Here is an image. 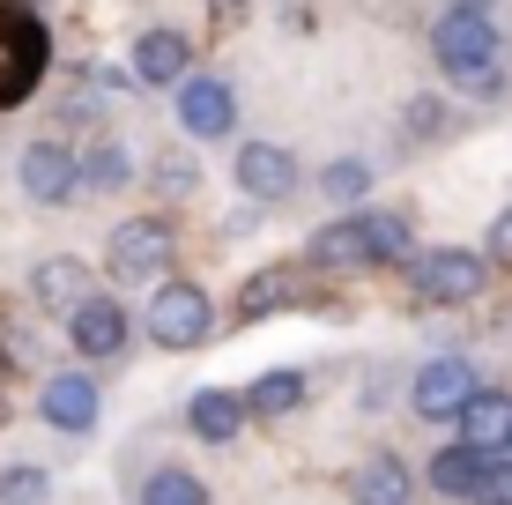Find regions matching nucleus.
Returning a JSON list of instances; mask_svg holds the SVG:
<instances>
[{
	"label": "nucleus",
	"mask_w": 512,
	"mask_h": 505,
	"mask_svg": "<svg viewBox=\"0 0 512 505\" xmlns=\"http://www.w3.org/2000/svg\"><path fill=\"white\" fill-rule=\"evenodd\" d=\"M401 119H409V134H438V127H446V104H438V97H416Z\"/></svg>",
	"instance_id": "26"
},
{
	"label": "nucleus",
	"mask_w": 512,
	"mask_h": 505,
	"mask_svg": "<svg viewBox=\"0 0 512 505\" xmlns=\"http://www.w3.org/2000/svg\"><path fill=\"white\" fill-rule=\"evenodd\" d=\"M38 416H45L52 431H90V424H97V379L52 372L45 387H38Z\"/></svg>",
	"instance_id": "11"
},
{
	"label": "nucleus",
	"mask_w": 512,
	"mask_h": 505,
	"mask_svg": "<svg viewBox=\"0 0 512 505\" xmlns=\"http://www.w3.org/2000/svg\"><path fill=\"white\" fill-rule=\"evenodd\" d=\"M30 298H38L45 312H75L82 298H90V268H82L75 253H52V260H38V275H30Z\"/></svg>",
	"instance_id": "15"
},
{
	"label": "nucleus",
	"mask_w": 512,
	"mask_h": 505,
	"mask_svg": "<svg viewBox=\"0 0 512 505\" xmlns=\"http://www.w3.org/2000/svg\"><path fill=\"white\" fill-rule=\"evenodd\" d=\"M149 335L164 342V350H201V342L216 335V305H208V290L201 283H156Z\"/></svg>",
	"instance_id": "4"
},
{
	"label": "nucleus",
	"mask_w": 512,
	"mask_h": 505,
	"mask_svg": "<svg viewBox=\"0 0 512 505\" xmlns=\"http://www.w3.org/2000/svg\"><path fill=\"white\" fill-rule=\"evenodd\" d=\"M349 505H409V468L394 454H372L349 476Z\"/></svg>",
	"instance_id": "17"
},
{
	"label": "nucleus",
	"mask_w": 512,
	"mask_h": 505,
	"mask_svg": "<svg viewBox=\"0 0 512 505\" xmlns=\"http://www.w3.org/2000/svg\"><path fill=\"white\" fill-rule=\"evenodd\" d=\"M453 424H461V446H475V454H505V446H512V394L475 387Z\"/></svg>",
	"instance_id": "13"
},
{
	"label": "nucleus",
	"mask_w": 512,
	"mask_h": 505,
	"mask_svg": "<svg viewBox=\"0 0 512 505\" xmlns=\"http://www.w3.org/2000/svg\"><path fill=\"white\" fill-rule=\"evenodd\" d=\"M468 505H512V454H483L468 483Z\"/></svg>",
	"instance_id": "23"
},
{
	"label": "nucleus",
	"mask_w": 512,
	"mask_h": 505,
	"mask_svg": "<svg viewBox=\"0 0 512 505\" xmlns=\"http://www.w3.org/2000/svg\"><path fill=\"white\" fill-rule=\"evenodd\" d=\"M461 90H468V97H498V90H505L498 60H490V67H475V75H461Z\"/></svg>",
	"instance_id": "27"
},
{
	"label": "nucleus",
	"mask_w": 512,
	"mask_h": 505,
	"mask_svg": "<svg viewBox=\"0 0 512 505\" xmlns=\"http://www.w3.org/2000/svg\"><path fill=\"white\" fill-rule=\"evenodd\" d=\"M409 253V216L401 208H349L312 238V268H379V260Z\"/></svg>",
	"instance_id": "1"
},
{
	"label": "nucleus",
	"mask_w": 512,
	"mask_h": 505,
	"mask_svg": "<svg viewBox=\"0 0 512 505\" xmlns=\"http://www.w3.org/2000/svg\"><path fill=\"white\" fill-rule=\"evenodd\" d=\"M179 119H186V134H201V142H223V134H231V119H238L231 82L186 75V82H179Z\"/></svg>",
	"instance_id": "9"
},
{
	"label": "nucleus",
	"mask_w": 512,
	"mask_h": 505,
	"mask_svg": "<svg viewBox=\"0 0 512 505\" xmlns=\"http://www.w3.org/2000/svg\"><path fill=\"white\" fill-rule=\"evenodd\" d=\"M15 179H23V194L38 208H60L82 186V164H75V149H67V142H30L23 164H15Z\"/></svg>",
	"instance_id": "7"
},
{
	"label": "nucleus",
	"mask_w": 512,
	"mask_h": 505,
	"mask_svg": "<svg viewBox=\"0 0 512 505\" xmlns=\"http://www.w3.org/2000/svg\"><path fill=\"white\" fill-rule=\"evenodd\" d=\"M431 52H438V67L461 82V75L498 60V30H490V15H475V8H446L438 30H431Z\"/></svg>",
	"instance_id": "6"
},
{
	"label": "nucleus",
	"mask_w": 512,
	"mask_h": 505,
	"mask_svg": "<svg viewBox=\"0 0 512 505\" xmlns=\"http://www.w3.org/2000/svg\"><path fill=\"white\" fill-rule=\"evenodd\" d=\"M505 454H512V446H505Z\"/></svg>",
	"instance_id": "32"
},
{
	"label": "nucleus",
	"mask_w": 512,
	"mask_h": 505,
	"mask_svg": "<svg viewBox=\"0 0 512 505\" xmlns=\"http://www.w3.org/2000/svg\"><path fill=\"white\" fill-rule=\"evenodd\" d=\"M127 305L119 298H82L75 312H67V342H75L82 357H119L127 350Z\"/></svg>",
	"instance_id": "8"
},
{
	"label": "nucleus",
	"mask_w": 512,
	"mask_h": 505,
	"mask_svg": "<svg viewBox=\"0 0 512 505\" xmlns=\"http://www.w3.org/2000/svg\"><path fill=\"white\" fill-rule=\"evenodd\" d=\"M45 67H52L45 23L23 8V0H0V112H15V104L38 97Z\"/></svg>",
	"instance_id": "2"
},
{
	"label": "nucleus",
	"mask_w": 512,
	"mask_h": 505,
	"mask_svg": "<svg viewBox=\"0 0 512 505\" xmlns=\"http://www.w3.org/2000/svg\"><path fill=\"white\" fill-rule=\"evenodd\" d=\"M186 424H193V439L231 446V439H238V424H245V402H238V394H223V387H201V394L186 402Z\"/></svg>",
	"instance_id": "16"
},
{
	"label": "nucleus",
	"mask_w": 512,
	"mask_h": 505,
	"mask_svg": "<svg viewBox=\"0 0 512 505\" xmlns=\"http://www.w3.org/2000/svg\"><path fill=\"white\" fill-rule=\"evenodd\" d=\"M104 268H112V283H164V268H171V223L164 216H127L112 231V246H104Z\"/></svg>",
	"instance_id": "3"
},
{
	"label": "nucleus",
	"mask_w": 512,
	"mask_h": 505,
	"mask_svg": "<svg viewBox=\"0 0 512 505\" xmlns=\"http://www.w3.org/2000/svg\"><path fill=\"white\" fill-rule=\"evenodd\" d=\"M45 498H52L45 468H0V505H45Z\"/></svg>",
	"instance_id": "24"
},
{
	"label": "nucleus",
	"mask_w": 512,
	"mask_h": 505,
	"mask_svg": "<svg viewBox=\"0 0 512 505\" xmlns=\"http://www.w3.org/2000/svg\"><path fill=\"white\" fill-rule=\"evenodd\" d=\"M238 186L253 201H282L297 186V164H290V149H275V142H245L238 149Z\"/></svg>",
	"instance_id": "14"
},
{
	"label": "nucleus",
	"mask_w": 512,
	"mask_h": 505,
	"mask_svg": "<svg viewBox=\"0 0 512 505\" xmlns=\"http://www.w3.org/2000/svg\"><path fill=\"white\" fill-rule=\"evenodd\" d=\"M156 186H171V194H193V164H186V156H171V164H156Z\"/></svg>",
	"instance_id": "28"
},
{
	"label": "nucleus",
	"mask_w": 512,
	"mask_h": 505,
	"mask_svg": "<svg viewBox=\"0 0 512 505\" xmlns=\"http://www.w3.org/2000/svg\"><path fill=\"white\" fill-rule=\"evenodd\" d=\"M453 8H475V15H490V0H453Z\"/></svg>",
	"instance_id": "31"
},
{
	"label": "nucleus",
	"mask_w": 512,
	"mask_h": 505,
	"mask_svg": "<svg viewBox=\"0 0 512 505\" xmlns=\"http://www.w3.org/2000/svg\"><path fill=\"white\" fill-rule=\"evenodd\" d=\"M75 164H82V186H97V194H119L134 179L127 142H90V149H75Z\"/></svg>",
	"instance_id": "18"
},
{
	"label": "nucleus",
	"mask_w": 512,
	"mask_h": 505,
	"mask_svg": "<svg viewBox=\"0 0 512 505\" xmlns=\"http://www.w3.org/2000/svg\"><path fill=\"white\" fill-rule=\"evenodd\" d=\"M282 298H290V275H282V268L245 275V290H238V320H260V312H275Z\"/></svg>",
	"instance_id": "22"
},
{
	"label": "nucleus",
	"mask_w": 512,
	"mask_h": 505,
	"mask_svg": "<svg viewBox=\"0 0 512 505\" xmlns=\"http://www.w3.org/2000/svg\"><path fill=\"white\" fill-rule=\"evenodd\" d=\"M468 394H475V372H468L461 357H438V364H423V372H416L409 402H416V416H431V424H453Z\"/></svg>",
	"instance_id": "10"
},
{
	"label": "nucleus",
	"mask_w": 512,
	"mask_h": 505,
	"mask_svg": "<svg viewBox=\"0 0 512 505\" xmlns=\"http://www.w3.org/2000/svg\"><path fill=\"white\" fill-rule=\"evenodd\" d=\"M297 402H305V372H260L245 394V416H290Z\"/></svg>",
	"instance_id": "19"
},
{
	"label": "nucleus",
	"mask_w": 512,
	"mask_h": 505,
	"mask_svg": "<svg viewBox=\"0 0 512 505\" xmlns=\"http://www.w3.org/2000/svg\"><path fill=\"white\" fill-rule=\"evenodd\" d=\"M208 15H216V23H223V30H231V23H238V15H245V0H208Z\"/></svg>",
	"instance_id": "30"
},
{
	"label": "nucleus",
	"mask_w": 512,
	"mask_h": 505,
	"mask_svg": "<svg viewBox=\"0 0 512 505\" xmlns=\"http://www.w3.org/2000/svg\"><path fill=\"white\" fill-rule=\"evenodd\" d=\"M475 468H483V454H475V446H461V439H453V446H438V461H431V483H438V491H446V498H468Z\"/></svg>",
	"instance_id": "20"
},
{
	"label": "nucleus",
	"mask_w": 512,
	"mask_h": 505,
	"mask_svg": "<svg viewBox=\"0 0 512 505\" xmlns=\"http://www.w3.org/2000/svg\"><path fill=\"white\" fill-rule=\"evenodd\" d=\"M483 253H468V246H431V253H416L409 260V290L423 305H468L475 290H483Z\"/></svg>",
	"instance_id": "5"
},
{
	"label": "nucleus",
	"mask_w": 512,
	"mask_h": 505,
	"mask_svg": "<svg viewBox=\"0 0 512 505\" xmlns=\"http://www.w3.org/2000/svg\"><path fill=\"white\" fill-rule=\"evenodd\" d=\"M141 505H208L201 476H186V468H156L149 483H141Z\"/></svg>",
	"instance_id": "21"
},
{
	"label": "nucleus",
	"mask_w": 512,
	"mask_h": 505,
	"mask_svg": "<svg viewBox=\"0 0 512 505\" xmlns=\"http://www.w3.org/2000/svg\"><path fill=\"white\" fill-rule=\"evenodd\" d=\"M490 260H505V268H512V208L498 216V231H490Z\"/></svg>",
	"instance_id": "29"
},
{
	"label": "nucleus",
	"mask_w": 512,
	"mask_h": 505,
	"mask_svg": "<svg viewBox=\"0 0 512 505\" xmlns=\"http://www.w3.org/2000/svg\"><path fill=\"white\" fill-rule=\"evenodd\" d=\"M186 67H193V52H186L179 30H141V45H134V67H127V75L141 82V90H179Z\"/></svg>",
	"instance_id": "12"
},
{
	"label": "nucleus",
	"mask_w": 512,
	"mask_h": 505,
	"mask_svg": "<svg viewBox=\"0 0 512 505\" xmlns=\"http://www.w3.org/2000/svg\"><path fill=\"white\" fill-rule=\"evenodd\" d=\"M320 186H327V201H364L372 171H364L357 156H342V164H327V171H320Z\"/></svg>",
	"instance_id": "25"
}]
</instances>
